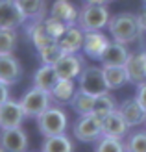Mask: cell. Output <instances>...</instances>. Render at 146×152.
I'll return each instance as SVG.
<instances>
[{
    "instance_id": "3957f363",
    "label": "cell",
    "mask_w": 146,
    "mask_h": 152,
    "mask_svg": "<svg viewBox=\"0 0 146 152\" xmlns=\"http://www.w3.org/2000/svg\"><path fill=\"white\" fill-rule=\"evenodd\" d=\"M37 126H39V132L44 137L59 135V134H65L67 126H68V117L61 108L50 106L46 111H43L37 117Z\"/></svg>"
},
{
    "instance_id": "7c38bea8",
    "label": "cell",
    "mask_w": 146,
    "mask_h": 152,
    "mask_svg": "<svg viewBox=\"0 0 146 152\" xmlns=\"http://www.w3.org/2000/svg\"><path fill=\"white\" fill-rule=\"evenodd\" d=\"M83 39H85V32L78 24H74L65 30V34L57 39V43L65 54H78L83 48Z\"/></svg>"
},
{
    "instance_id": "d6986e66",
    "label": "cell",
    "mask_w": 146,
    "mask_h": 152,
    "mask_svg": "<svg viewBox=\"0 0 146 152\" xmlns=\"http://www.w3.org/2000/svg\"><path fill=\"white\" fill-rule=\"evenodd\" d=\"M126 72H128V82L129 83H139L146 82V69H144V61H142V54H131L129 59L126 61Z\"/></svg>"
},
{
    "instance_id": "52a82bcc",
    "label": "cell",
    "mask_w": 146,
    "mask_h": 152,
    "mask_svg": "<svg viewBox=\"0 0 146 152\" xmlns=\"http://www.w3.org/2000/svg\"><path fill=\"white\" fill-rule=\"evenodd\" d=\"M26 20L17 0H0V28H19Z\"/></svg>"
},
{
    "instance_id": "f1b7e54d",
    "label": "cell",
    "mask_w": 146,
    "mask_h": 152,
    "mask_svg": "<svg viewBox=\"0 0 146 152\" xmlns=\"http://www.w3.org/2000/svg\"><path fill=\"white\" fill-rule=\"evenodd\" d=\"M17 47V34L15 28H0V56L13 54Z\"/></svg>"
},
{
    "instance_id": "2e32d148",
    "label": "cell",
    "mask_w": 146,
    "mask_h": 152,
    "mask_svg": "<svg viewBox=\"0 0 146 152\" xmlns=\"http://www.w3.org/2000/svg\"><path fill=\"white\" fill-rule=\"evenodd\" d=\"M50 15L59 19L61 22H65L67 26H74L78 24V15L80 11L76 10V6L68 0H56L50 7Z\"/></svg>"
},
{
    "instance_id": "83f0119b",
    "label": "cell",
    "mask_w": 146,
    "mask_h": 152,
    "mask_svg": "<svg viewBox=\"0 0 146 152\" xmlns=\"http://www.w3.org/2000/svg\"><path fill=\"white\" fill-rule=\"evenodd\" d=\"M126 152H146V130H135L124 139Z\"/></svg>"
},
{
    "instance_id": "cb8c5ba5",
    "label": "cell",
    "mask_w": 146,
    "mask_h": 152,
    "mask_svg": "<svg viewBox=\"0 0 146 152\" xmlns=\"http://www.w3.org/2000/svg\"><path fill=\"white\" fill-rule=\"evenodd\" d=\"M70 106L80 117L81 115H91V113H93V106H94V96L85 93V91H81V89H78L74 93V96L70 98Z\"/></svg>"
},
{
    "instance_id": "5bb4252c",
    "label": "cell",
    "mask_w": 146,
    "mask_h": 152,
    "mask_svg": "<svg viewBox=\"0 0 146 152\" xmlns=\"http://www.w3.org/2000/svg\"><path fill=\"white\" fill-rule=\"evenodd\" d=\"M117 110L120 111V115L126 119V123L129 126H139L146 123V110L141 106L137 98H128V100L120 102Z\"/></svg>"
},
{
    "instance_id": "836d02e7",
    "label": "cell",
    "mask_w": 146,
    "mask_h": 152,
    "mask_svg": "<svg viewBox=\"0 0 146 152\" xmlns=\"http://www.w3.org/2000/svg\"><path fill=\"white\" fill-rule=\"evenodd\" d=\"M137 19H139V26H141V30H142V32H146V6L141 10V13L137 15Z\"/></svg>"
},
{
    "instance_id": "e575fe53",
    "label": "cell",
    "mask_w": 146,
    "mask_h": 152,
    "mask_svg": "<svg viewBox=\"0 0 146 152\" xmlns=\"http://www.w3.org/2000/svg\"><path fill=\"white\" fill-rule=\"evenodd\" d=\"M85 4H107V0H83Z\"/></svg>"
},
{
    "instance_id": "4316f807",
    "label": "cell",
    "mask_w": 146,
    "mask_h": 152,
    "mask_svg": "<svg viewBox=\"0 0 146 152\" xmlns=\"http://www.w3.org/2000/svg\"><path fill=\"white\" fill-rule=\"evenodd\" d=\"M37 52H39V58H41V61H43L44 65H56L59 59L65 56V52H63V48L59 47L57 41H52L50 45L39 48Z\"/></svg>"
},
{
    "instance_id": "ffe728a7",
    "label": "cell",
    "mask_w": 146,
    "mask_h": 152,
    "mask_svg": "<svg viewBox=\"0 0 146 152\" xmlns=\"http://www.w3.org/2000/svg\"><path fill=\"white\" fill-rule=\"evenodd\" d=\"M26 34H28L30 39H32L33 47L37 50L46 47V45H50L52 41H56V39H52L50 34L46 32V28H44V19L43 20H32V24L26 28Z\"/></svg>"
},
{
    "instance_id": "d590c367",
    "label": "cell",
    "mask_w": 146,
    "mask_h": 152,
    "mask_svg": "<svg viewBox=\"0 0 146 152\" xmlns=\"http://www.w3.org/2000/svg\"><path fill=\"white\" fill-rule=\"evenodd\" d=\"M141 54H142V61H144V69H146V50H144V52H141Z\"/></svg>"
},
{
    "instance_id": "44dd1931",
    "label": "cell",
    "mask_w": 146,
    "mask_h": 152,
    "mask_svg": "<svg viewBox=\"0 0 146 152\" xmlns=\"http://www.w3.org/2000/svg\"><path fill=\"white\" fill-rule=\"evenodd\" d=\"M102 69L109 89H118L124 83H128V72L124 65H102Z\"/></svg>"
},
{
    "instance_id": "f35d334b",
    "label": "cell",
    "mask_w": 146,
    "mask_h": 152,
    "mask_svg": "<svg viewBox=\"0 0 146 152\" xmlns=\"http://www.w3.org/2000/svg\"><path fill=\"white\" fill-rule=\"evenodd\" d=\"M107 2H111V0H107Z\"/></svg>"
},
{
    "instance_id": "ba28073f",
    "label": "cell",
    "mask_w": 146,
    "mask_h": 152,
    "mask_svg": "<svg viewBox=\"0 0 146 152\" xmlns=\"http://www.w3.org/2000/svg\"><path fill=\"white\" fill-rule=\"evenodd\" d=\"M24 119H26V115H24V110H22L20 102L9 98L4 104H0V130L19 128Z\"/></svg>"
},
{
    "instance_id": "74e56055",
    "label": "cell",
    "mask_w": 146,
    "mask_h": 152,
    "mask_svg": "<svg viewBox=\"0 0 146 152\" xmlns=\"http://www.w3.org/2000/svg\"><path fill=\"white\" fill-rule=\"evenodd\" d=\"M142 4H144V6H146V0H142Z\"/></svg>"
},
{
    "instance_id": "6da1fadb",
    "label": "cell",
    "mask_w": 146,
    "mask_h": 152,
    "mask_svg": "<svg viewBox=\"0 0 146 152\" xmlns=\"http://www.w3.org/2000/svg\"><path fill=\"white\" fill-rule=\"evenodd\" d=\"M109 34L113 37V41L129 45L137 41L142 34V30L139 26V19L133 13H117L109 19Z\"/></svg>"
},
{
    "instance_id": "5b68a950",
    "label": "cell",
    "mask_w": 146,
    "mask_h": 152,
    "mask_svg": "<svg viewBox=\"0 0 146 152\" xmlns=\"http://www.w3.org/2000/svg\"><path fill=\"white\" fill-rule=\"evenodd\" d=\"M50 100H52V95L44 89L39 87H32L28 89L20 98V106L24 110V115L26 117H39L43 111H46L50 108Z\"/></svg>"
},
{
    "instance_id": "9c48e42d",
    "label": "cell",
    "mask_w": 146,
    "mask_h": 152,
    "mask_svg": "<svg viewBox=\"0 0 146 152\" xmlns=\"http://www.w3.org/2000/svg\"><path fill=\"white\" fill-rule=\"evenodd\" d=\"M0 147L4 152H26L28 150V135L19 128H6L0 130Z\"/></svg>"
},
{
    "instance_id": "d6a6232c",
    "label": "cell",
    "mask_w": 146,
    "mask_h": 152,
    "mask_svg": "<svg viewBox=\"0 0 146 152\" xmlns=\"http://www.w3.org/2000/svg\"><path fill=\"white\" fill-rule=\"evenodd\" d=\"M9 86L4 82H0V104H4L6 100H9V89H7Z\"/></svg>"
},
{
    "instance_id": "277c9868",
    "label": "cell",
    "mask_w": 146,
    "mask_h": 152,
    "mask_svg": "<svg viewBox=\"0 0 146 152\" xmlns=\"http://www.w3.org/2000/svg\"><path fill=\"white\" fill-rule=\"evenodd\" d=\"M78 86L81 91L98 96V95H104L109 91L105 83V76H104V69L102 67H94V65H87L83 67L81 74L78 76Z\"/></svg>"
},
{
    "instance_id": "8fae6325",
    "label": "cell",
    "mask_w": 146,
    "mask_h": 152,
    "mask_svg": "<svg viewBox=\"0 0 146 152\" xmlns=\"http://www.w3.org/2000/svg\"><path fill=\"white\" fill-rule=\"evenodd\" d=\"M129 126L126 123V119L120 115V111L118 110H115L111 111L109 115H105L102 119V135H109V137H126L128 132H129Z\"/></svg>"
},
{
    "instance_id": "7a4b0ae2",
    "label": "cell",
    "mask_w": 146,
    "mask_h": 152,
    "mask_svg": "<svg viewBox=\"0 0 146 152\" xmlns=\"http://www.w3.org/2000/svg\"><path fill=\"white\" fill-rule=\"evenodd\" d=\"M109 10L105 4H83L78 15V26L83 32H96L109 24Z\"/></svg>"
},
{
    "instance_id": "8992f818",
    "label": "cell",
    "mask_w": 146,
    "mask_h": 152,
    "mask_svg": "<svg viewBox=\"0 0 146 152\" xmlns=\"http://www.w3.org/2000/svg\"><path fill=\"white\" fill-rule=\"evenodd\" d=\"M74 137L81 143H94L102 137V119L96 115H81L72 126Z\"/></svg>"
},
{
    "instance_id": "9a60e30c",
    "label": "cell",
    "mask_w": 146,
    "mask_h": 152,
    "mask_svg": "<svg viewBox=\"0 0 146 152\" xmlns=\"http://www.w3.org/2000/svg\"><path fill=\"white\" fill-rule=\"evenodd\" d=\"M22 78V65L19 63L17 58L9 56H0V82L13 86Z\"/></svg>"
},
{
    "instance_id": "603a6c76",
    "label": "cell",
    "mask_w": 146,
    "mask_h": 152,
    "mask_svg": "<svg viewBox=\"0 0 146 152\" xmlns=\"http://www.w3.org/2000/svg\"><path fill=\"white\" fill-rule=\"evenodd\" d=\"M22 13L28 20H43L46 13V2L44 0H17Z\"/></svg>"
},
{
    "instance_id": "e0dca14e",
    "label": "cell",
    "mask_w": 146,
    "mask_h": 152,
    "mask_svg": "<svg viewBox=\"0 0 146 152\" xmlns=\"http://www.w3.org/2000/svg\"><path fill=\"white\" fill-rule=\"evenodd\" d=\"M129 50L126 48L124 43H118V41H111L107 45L105 52L102 54L100 61L102 65H126V61L129 59Z\"/></svg>"
},
{
    "instance_id": "1f68e13d",
    "label": "cell",
    "mask_w": 146,
    "mask_h": 152,
    "mask_svg": "<svg viewBox=\"0 0 146 152\" xmlns=\"http://www.w3.org/2000/svg\"><path fill=\"white\" fill-rule=\"evenodd\" d=\"M135 98L141 102V106H142V108L146 110V82H142V83H139V86H137Z\"/></svg>"
},
{
    "instance_id": "7402d4cb",
    "label": "cell",
    "mask_w": 146,
    "mask_h": 152,
    "mask_svg": "<svg viewBox=\"0 0 146 152\" xmlns=\"http://www.w3.org/2000/svg\"><path fill=\"white\" fill-rule=\"evenodd\" d=\"M41 152H74V143L65 134L50 135V137H44Z\"/></svg>"
},
{
    "instance_id": "30bf717a",
    "label": "cell",
    "mask_w": 146,
    "mask_h": 152,
    "mask_svg": "<svg viewBox=\"0 0 146 152\" xmlns=\"http://www.w3.org/2000/svg\"><path fill=\"white\" fill-rule=\"evenodd\" d=\"M54 67H56V72H57L59 78H63V80H76L81 74L85 63H83V58L78 56V54H65Z\"/></svg>"
},
{
    "instance_id": "8d00e7d4",
    "label": "cell",
    "mask_w": 146,
    "mask_h": 152,
    "mask_svg": "<svg viewBox=\"0 0 146 152\" xmlns=\"http://www.w3.org/2000/svg\"><path fill=\"white\" fill-rule=\"evenodd\" d=\"M0 152H4V148H2V147H0Z\"/></svg>"
},
{
    "instance_id": "ac0fdd59",
    "label": "cell",
    "mask_w": 146,
    "mask_h": 152,
    "mask_svg": "<svg viewBox=\"0 0 146 152\" xmlns=\"http://www.w3.org/2000/svg\"><path fill=\"white\" fill-rule=\"evenodd\" d=\"M59 82V76L56 72V67L54 65H41L37 72L33 74V86L39 87V89H44V91H50L54 89V86Z\"/></svg>"
},
{
    "instance_id": "f546056e",
    "label": "cell",
    "mask_w": 146,
    "mask_h": 152,
    "mask_svg": "<svg viewBox=\"0 0 146 152\" xmlns=\"http://www.w3.org/2000/svg\"><path fill=\"white\" fill-rule=\"evenodd\" d=\"M94 152H126L124 141L118 137H109V135H102L96 141Z\"/></svg>"
},
{
    "instance_id": "4dcf8cb0",
    "label": "cell",
    "mask_w": 146,
    "mask_h": 152,
    "mask_svg": "<svg viewBox=\"0 0 146 152\" xmlns=\"http://www.w3.org/2000/svg\"><path fill=\"white\" fill-rule=\"evenodd\" d=\"M44 28H46V32L50 34L52 39L57 41L59 37L65 34V30H67L68 26L65 24V22H61L59 19H56V17H52V15H50V17L44 19Z\"/></svg>"
},
{
    "instance_id": "d4e9b609",
    "label": "cell",
    "mask_w": 146,
    "mask_h": 152,
    "mask_svg": "<svg viewBox=\"0 0 146 152\" xmlns=\"http://www.w3.org/2000/svg\"><path fill=\"white\" fill-rule=\"evenodd\" d=\"M74 93H76L74 80H63V78H59V82L50 91L52 98L57 100V102H70V98L74 96Z\"/></svg>"
},
{
    "instance_id": "484cf974",
    "label": "cell",
    "mask_w": 146,
    "mask_h": 152,
    "mask_svg": "<svg viewBox=\"0 0 146 152\" xmlns=\"http://www.w3.org/2000/svg\"><path fill=\"white\" fill-rule=\"evenodd\" d=\"M117 110V102H115V98L109 95V91L104 95H98L94 96V106H93V115L104 119L105 115H109L111 111Z\"/></svg>"
},
{
    "instance_id": "4fadbf2b",
    "label": "cell",
    "mask_w": 146,
    "mask_h": 152,
    "mask_svg": "<svg viewBox=\"0 0 146 152\" xmlns=\"http://www.w3.org/2000/svg\"><path fill=\"white\" fill-rule=\"evenodd\" d=\"M109 43L111 41L107 39V35L102 34L100 30H96V32H85V39H83V48L81 50L85 52L89 58L100 59Z\"/></svg>"
}]
</instances>
